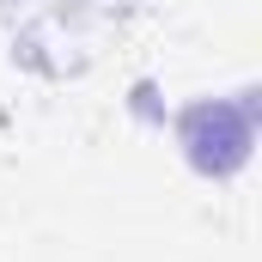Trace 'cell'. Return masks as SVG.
I'll list each match as a JSON object with an SVG mask.
<instances>
[{"mask_svg": "<svg viewBox=\"0 0 262 262\" xmlns=\"http://www.w3.org/2000/svg\"><path fill=\"white\" fill-rule=\"evenodd\" d=\"M165 0H0L12 61L43 79H79L110 61Z\"/></svg>", "mask_w": 262, "mask_h": 262, "instance_id": "6da1fadb", "label": "cell"}]
</instances>
